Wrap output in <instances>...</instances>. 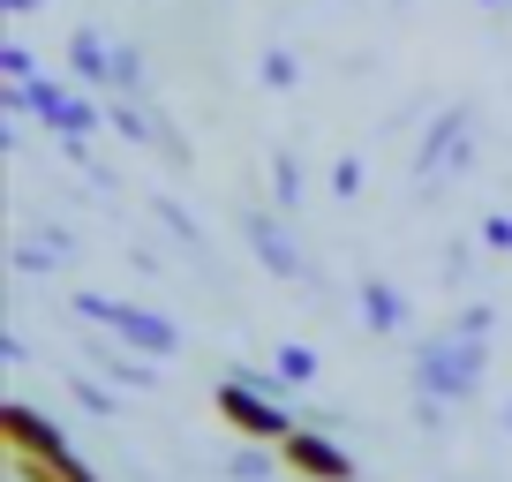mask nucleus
<instances>
[{
  "mask_svg": "<svg viewBox=\"0 0 512 482\" xmlns=\"http://www.w3.org/2000/svg\"><path fill=\"white\" fill-rule=\"evenodd\" d=\"M482 370H490V339L482 332L445 324V332L422 339L415 347V422L422 430H445L452 407H467L482 392Z\"/></svg>",
  "mask_w": 512,
  "mask_h": 482,
  "instance_id": "f257e3e1",
  "label": "nucleus"
},
{
  "mask_svg": "<svg viewBox=\"0 0 512 482\" xmlns=\"http://www.w3.org/2000/svg\"><path fill=\"white\" fill-rule=\"evenodd\" d=\"M68 309H76L83 324H98V332L128 339V347L151 354V362L181 354V324H174V317H159V309H144V302H113V294H98V287H76V294H68Z\"/></svg>",
  "mask_w": 512,
  "mask_h": 482,
  "instance_id": "f03ea898",
  "label": "nucleus"
},
{
  "mask_svg": "<svg viewBox=\"0 0 512 482\" xmlns=\"http://www.w3.org/2000/svg\"><path fill=\"white\" fill-rule=\"evenodd\" d=\"M475 144H482V113L467 106V98H452L430 129H422V144H415V189H445V181H460L467 166H475Z\"/></svg>",
  "mask_w": 512,
  "mask_h": 482,
  "instance_id": "7ed1b4c3",
  "label": "nucleus"
},
{
  "mask_svg": "<svg viewBox=\"0 0 512 482\" xmlns=\"http://www.w3.org/2000/svg\"><path fill=\"white\" fill-rule=\"evenodd\" d=\"M0 445L16 452V460H46L61 482H98L91 467L76 460V445H68L61 422H46L38 407H23V400H0Z\"/></svg>",
  "mask_w": 512,
  "mask_h": 482,
  "instance_id": "20e7f679",
  "label": "nucleus"
},
{
  "mask_svg": "<svg viewBox=\"0 0 512 482\" xmlns=\"http://www.w3.org/2000/svg\"><path fill=\"white\" fill-rule=\"evenodd\" d=\"M211 407H219V422L241 437V445H287V437L302 430L287 400H272V392H256V385H241V377H219Z\"/></svg>",
  "mask_w": 512,
  "mask_h": 482,
  "instance_id": "39448f33",
  "label": "nucleus"
},
{
  "mask_svg": "<svg viewBox=\"0 0 512 482\" xmlns=\"http://www.w3.org/2000/svg\"><path fill=\"white\" fill-rule=\"evenodd\" d=\"M279 467H287L294 482H362V460H354L332 430H317V422H302V430L279 445Z\"/></svg>",
  "mask_w": 512,
  "mask_h": 482,
  "instance_id": "423d86ee",
  "label": "nucleus"
},
{
  "mask_svg": "<svg viewBox=\"0 0 512 482\" xmlns=\"http://www.w3.org/2000/svg\"><path fill=\"white\" fill-rule=\"evenodd\" d=\"M241 241H249V257L264 264L272 279H287V287H302V279H309L302 241L287 234V211H241Z\"/></svg>",
  "mask_w": 512,
  "mask_h": 482,
  "instance_id": "0eeeda50",
  "label": "nucleus"
},
{
  "mask_svg": "<svg viewBox=\"0 0 512 482\" xmlns=\"http://www.w3.org/2000/svg\"><path fill=\"white\" fill-rule=\"evenodd\" d=\"M68 76H76L91 98H113V38L91 31V23L68 31Z\"/></svg>",
  "mask_w": 512,
  "mask_h": 482,
  "instance_id": "6e6552de",
  "label": "nucleus"
},
{
  "mask_svg": "<svg viewBox=\"0 0 512 482\" xmlns=\"http://www.w3.org/2000/svg\"><path fill=\"white\" fill-rule=\"evenodd\" d=\"M91 362L113 377V385H128V392H151V385H159V362H151V354H136L128 339H113V332L91 339Z\"/></svg>",
  "mask_w": 512,
  "mask_h": 482,
  "instance_id": "1a4fd4ad",
  "label": "nucleus"
},
{
  "mask_svg": "<svg viewBox=\"0 0 512 482\" xmlns=\"http://www.w3.org/2000/svg\"><path fill=\"white\" fill-rule=\"evenodd\" d=\"M362 324L377 339H400L407 324H415V309H407V294L392 287V279H362Z\"/></svg>",
  "mask_w": 512,
  "mask_h": 482,
  "instance_id": "9d476101",
  "label": "nucleus"
},
{
  "mask_svg": "<svg viewBox=\"0 0 512 482\" xmlns=\"http://www.w3.org/2000/svg\"><path fill=\"white\" fill-rule=\"evenodd\" d=\"M76 257V241L61 234V226H46V234H23L16 249H8V264L16 272H31V279H46V272H61V264Z\"/></svg>",
  "mask_w": 512,
  "mask_h": 482,
  "instance_id": "9b49d317",
  "label": "nucleus"
},
{
  "mask_svg": "<svg viewBox=\"0 0 512 482\" xmlns=\"http://www.w3.org/2000/svg\"><path fill=\"white\" fill-rule=\"evenodd\" d=\"M113 98H144V106H166L159 83H151V68H144V53L128 46V38H113Z\"/></svg>",
  "mask_w": 512,
  "mask_h": 482,
  "instance_id": "f8f14e48",
  "label": "nucleus"
},
{
  "mask_svg": "<svg viewBox=\"0 0 512 482\" xmlns=\"http://www.w3.org/2000/svg\"><path fill=\"white\" fill-rule=\"evenodd\" d=\"M272 467H279V445H241L234 460H226V475L234 482H272Z\"/></svg>",
  "mask_w": 512,
  "mask_h": 482,
  "instance_id": "ddd939ff",
  "label": "nucleus"
},
{
  "mask_svg": "<svg viewBox=\"0 0 512 482\" xmlns=\"http://www.w3.org/2000/svg\"><path fill=\"white\" fill-rule=\"evenodd\" d=\"M272 362H279V377H287L294 392H302V385H317V347H302V339H287V347H279Z\"/></svg>",
  "mask_w": 512,
  "mask_h": 482,
  "instance_id": "4468645a",
  "label": "nucleus"
},
{
  "mask_svg": "<svg viewBox=\"0 0 512 482\" xmlns=\"http://www.w3.org/2000/svg\"><path fill=\"white\" fill-rule=\"evenodd\" d=\"M256 83H264V91H294V83H302V61H294L287 46H272L264 61H256Z\"/></svg>",
  "mask_w": 512,
  "mask_h": 482,
  "instance_id": "2eb2a0df",
  "label": "nucleus"
},
{
  "mask_svg": "<svg viewBox=\"0 0 512 482\" xmlns=\"http://www.w3.org/2000/svg\"><path fill=\"white\" fill-rule=\"evenodd\" d=\"M46 76V68H38V53L23 46V38H8V46H0V83H38Z\"/></svg>",
  "mask_w": 512,
  "mask_h": 482,
  "instance_id": "dca6fc26",
  "label": "nucleus"
},
{
  "mask_svg": "<svg viewBox=\"0 0 512 482\" xmlns=\"http://www.w3.org/2000/svg\"><path fill=\"white\" fill-rule=\"evenodd\" d=\"M272 204H279V211L302 204V166H294L287 151H272Z\"/></svg>",
  "mask_w": 512,
  "mask_h": 482,
  "instance_id": "f3484780",
  "label": "nucleus"
},
{
  "mask_svg": "<svg viewBox=\"0 0 512 482\" xmlns=\"http://www.w3.org/2000/svg\"><path fill=\"white\" fill-rule=\"evenodd\" d=\"M68 392H76V400H83V415H98V422H113V415H121V400H113V392L98 385V377H68Z\"/></svg>",
  "mask_w": 512,
  "mask_h": 482,
  "instance_id": "a211bd4d",
  "label": "nucleus"
},
{
  "mask_svg": "<svg viewBox=\"0 0 512 482\" xmlns=\"http://www.w3.org/2000/svg\"><path fill=\"white\" fill-rule=\"evenodd\" d=\"M151 211H159V219H166V234H181V241H189V249H204V226H196L189 211L174 204V196H159V204H151Z\"/></svg>",
  "mask_w": 512,
  "mask_h": 482,
  "instance_id": "6ab92c4d",
  "label": "nucleus"
},
{
  "mask_svg": "<svg viewBox=\"0 0 512 482\" xmlns=\"http://www.w3.org/2000/svg\"><path fill=\"white\" fill-rule=\"evenodd\" d=\"M482 249L512 257V211H490V219H482Z\"/></svg>",
  "mask_w": 512,
  "mask_h": 482,
  "instance_id": "aec40b11",
  "label": "nucleus"
},
{
  "mask_svg": "<svg viewBox=\"0 0 512 482\" xmlns=\"http://www.w3.org/2000/svg\"><path fill=\"white\" fill-rule=\"evenodd\" d=\"M332 196H362V159H332Z\"/></svg>",
  "mask_w": 512,
  "mask_h": 482,
  "instance_id": "412c9836",
  "label": "nucleus"
},
{
  "mask_svg": "<svg viewBox=\"0 0 512 482\" xmlns=\"http://www.w3.org/2000/svg\"><path fill=\"white\" fill-rule=\"evenodd\" d=\"M452 324H460V332H482V339H490V332H497V309H490V302H467Z\"/></svg>",
  "mask_w": 512,
  "mask_h": 482,
  "instance_id": "4be33fe9",
  "label": "nucleus"
},
{
  "mask_svg": "<svg viewBox=\"0 0 512 482\" xmlns=\"http://www.w3.org/2000/svg\"><path fill=\"white\" fill-rule=\"evenodd\" d=\"M0 362H8V370H23V362H31V347H23V332H0Z\"/></svg>",
  "mask_w": 512,
  "mask_h": 482,
  "instance_id": "5701e85b",
  "label": "nucleus"
},
{
  "mask_svg": "<svg viewBox=\"0 0 512 482\" xmlns=\"http://www.w3.org/2000/svg\"><path fill=\"white\" fill-rule=\"evenodd\" d=\"M38 8H46V0H0V16H8V23H23V16H38Z\"/></svg>",
  "mask_w": 512,
  "mask_h": 482,
  "instance_id": "b1692460",
  "label": "nucleus"
},
{
  "mask_svg": "<svg viewBox=\"0 0 512 482\" xmlns=\"http://www.w3.org/2000/svg\"><path fill=\"white\" fill-rule=\"evenodd\" d=\"M475 8H512V0H475Z\"/></svg>",
  "mask_w": 512,
  "mask_h": 482,
  "instance_id": "393cba45",
  "label": "nucleus"
},
{
  "mask_svg": "<svg viewBox=\"0 0 512 482\" xmlns=\"http://www.w3.org/2000/svg\"><path fill=\"white\" fill-rule=\"evenodd\" d=\"M505 430H512V400H505Z\"/></svg>",
  "mask_w": 512,
  "mask_h": 482,
  "instance_id": "a878e982",
  "label": "nucleus"
},
{
  "mask_svg": "<svg viewBox=\"0 0 512 482\" xmlns=\"http://www.w3.org/2000/svg\"><path fill=\"white\" fill-rule=\"evenodd\" d=\"M8 482H23V475H8Z\"/></svg>",
  "mask_w": 512,
  "mask_h": 482,
  "instance_id": "bb28decb",
  "label": "nucleus"
}]
</instances>
